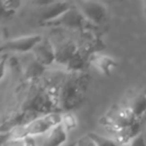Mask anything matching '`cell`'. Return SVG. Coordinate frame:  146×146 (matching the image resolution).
<instances>
[{
  "mask_svg": "<svg viewBox=\"0 0 146 146\" xmlns=\"http://www.w3.org/2000/svg\"><path fill=\"white\" fill-rule=\"evenodd\" d=\"M62 115L59 113H48L40 117H37L25 124L15 126L10 131V139L12 141L34 138L47 133L53 127L61 123Z\"/></svg>",
  "mask_w": 146,
  "mask_h": 146,
  "instance_id": "obj_1",
  "label": "cell"
},
{
  "mask_svg": "<svg viewBox=\"0 0 146 146\" xmlns=\"http://www.w3.org/2000/svg\"><path fill=\"white\" fill-rule=\"evenodd\" d=\"M137 119L138 118L136 117L135 113L130 108V106L125 104L111 108V110H109L100 119V122L102 125L110 128L115 133L119 130L132 125Z\"/></svg>",
  "mask_w": 146,
  "mask_h": 146,
  "instance_id": "obj_2",
  "label": "cell"
},
{
  "mask_svg": "<svg viewBox=\"0 0 146 146\" xmlns=\"http://www.w3.org/2000/svg\"><path fill=\"white\" fill-rule=\"evenodd\" d=\"M75 6L84 18L92 24H101L107 15L105 5L97 1H77Z\"/></svg>",
  "mask_w": 146,
  "mask_h": 146,
  "instance_id": "obj_3",
  "label": "cell"
},
{
  "mask_svg": "<svg viewBox=\"0 0 146 146\" xmlns=\"http://www.w3.org/2000/svg\"><path fill=\"white\" fill-rule=\"evenodd\" d=\"M43 37L41 35H27V36H21L18 38H13L3 43L1 46L2 51H8V52H17V53H27L32 52L38 43L42 41Z\"/></svg>",
  "mask_w": 146,
  "mask_h": 146,
  "instance_id": "obj_4",
  "label": "cell"
},
{
  "mask_svg": "<svg viewBox=\"0 0 146 146\" xmlns=\"http://www.w3.org/2000/svg\"><path fill=\"white\" fill-rule=\"evenodd\" d=\"M34 146H60L67 140V131L62 124H58L47 133L32 138Z\"/></svg>",
  "mask_w": 146,
  "mask_h": 146,
  "instance_id": "obj_5",
  "label": "cell"
},
{
  "mask_svg": "<svg viewBox=\"0 0 146 146\" xmlns=\"http://www.w3.org/2000/svg\"><path fill=\"white\" fill-rule=\"evenodd\" d=\"M73 4L66 1H51L49 4L44 5L40 8L39 12V18L43 23H48L55 19L59 18L61 15L64 14L66 11H68Z\"/></svg>",
  "mask_w": 146,
  "mask_h": 146,
  "instance_id": "obj_6",
  "label": "cell"
},
{
  "mask_svg": "<svg viewBox=\"0 0 146 146\" xmlns=\"http://www.w3.org/2000/svg\"><path fill=\"white\" fill-rule=\"evenodd\" d=\"M86 21L87 20L84 18V16L78 10L77 7L73 5L68 11L61 15L59 18L50 21L46 24L53 25V26H64L68 28H81Z\"/></svg>",
  "mask_w": 146,
  "mask_h": 146,
  "instance_id": "obj_7",
  "label": "cell"
},
{
  "mask_svg": "<svg viewBox=\"0 0 146 146\" xmlns=\"http://www.w3.org/2000/svg\"><path fill=\"white\" fill-rule=\"evenodd\" d=\"M31 53L35 60L40 63L42 66H49L54 61H56L55 47L48 39L43 38L42 41L35 46Z\"/></svg>",
  "mask_w": 146,
  "mask_h": 146,
  "instance_id": "obj_8",
  "label": "cell"
},
{
  "mask_svg": "<svg viewBox=\"0 0 146 146\" xmlns=\"http://www.w3.org/2000/svg\"><path fill=\"white\" fill-rule=\"evenodd\" d=\"M89 62L94 68L106 76L111 75L115 67L117 66V62L115 59L109 55L100 54V53L92 54L90 56Z\"/></svg>",
  "mask_w": 146,
  "mask_h": 146,
  "instance_id": "obj_9",
  "label": "cell"
},
{
  "mask_svg": "<svg viewBox=\"0 0 146 146\" xmlns=\"http://www.w3.org/2000/svg\"><path fill=\"white\" fill-rule=\"evenodd\" d=\"M144 118H138L132 125L128 126V127L121 129L119 131L115 132V138L114 139L117 141L119 145L122 144H128L131 140H133L136 136H138L140 133V128L142 126V122H143Z\"/></svg>",
  "mask_w": 146,
  "mask_h": 146,
  "instance_id": "obj_10",
  "label": "cell"
},
{
  "mask_svg": "<svg viewBox=\"0 0 146 146\" xmlns=\"http://www.w3.org/2000/svg\"><path fill=\"white\" fill-rule=\"evenodd\" d=\"M56 61L60 63H69L77 54V48L71 41H65L58 47H55Z\"/></svg>",
  "mask_w": 146,
  "mask_h": 146,
  "instance_id": "obj_11",
  "label": "cell"
},
{
  "mask_svg": "<svg viewBox=\"0 0 146 146\" xmlns=\"http://www.w3.org/2000/svg\"><path fill=\"white\" fill-rule=\"evenodd\" d=\"M127 105H129L130 108L133 110L137 118L146 117V94H138Z\"/></svg>",
  "mask_w": 146,
  "mask_h": 146,
  "instance_id": "obj_12",
  "label": "cell"
},
{
  "mask_svg": "<svg viewBox=\"0 0 146 146\" xmlns=\"http://www.w3.org/2000/svg\"><path fill=\"white\" fill-rule=\"evenodd\" d=\"M87 135L93 140L96 146H120L115 139L106 137V136L95 133V132H89Z\"/></svg>",
  "mask_w": 146,
  "mask_h": 146,
  "instance_id": "obj_13",
  "label": "cell"
},
{
  "mask_svg": "<svg viewBox=\"0 0 146 146\" xmlns=\"http://www.w3.org/2000/svg\"><path fill=\"white\" fill-rule=\"evenodd\" d=\"M61 124L66 129V131H68V130L74 129L77 126V119L72 113H66L62 115Z\"/></svg>",
  "mask_w": 146,
  "mask_h": 146,
  "instance_id": "obj_14",
  "label": "cell"
},
{
  "mask_svg": "<svg viewBox=\"0 0 146 146\" xmlns=\"http://www.w3.org/2000/svg\"><path fill=\"white\" fill-rule=\"evenodd\" d=\"M1 4H2V12L8 11V13H13L15 10L18 9L21 2L19 1H2Z\"/></svg>",
  "mask_w": 146,
  "mask_h": 146,
  "instance_id": "obj_15",
  "label": "cell"
},
{
  "mask_svg": "<svg viewBox=\"0 0 146 146\" xmlns=\"http://www.w3.org/2000/svg\"><path fill=\"white\" fill-rule=\"evenodd\" d=\"M127 146H146V140L142 134H139L133 140H131Z\"/></svg>",
  "mask_w": 146,
  "mask_h": 146,
  "instance_id": "obj_16",
  "label": "cell"
},
{
  "mask_svg": "<svg viewBox=\"0 0 146 146\" xmlns=\"http://www.w3.org/2000/svg\"><path fill=\"white\" fill-rule=\"evenodd\" d=\"M76 146H96L94 141L86 134L83 137H81L76 143Z\"/></svg>",
  "mask_w": 146,
  "mask_h": 146,
  "instance_id": "obj_17",
  "label": "cell"
},
{
  "mask_svg": "<svg viewBox=\"0 0 146 146\" xmlns=\"http://www.w3.org/2000/svg\"><path fill=\"white\" fill-rule=\"evenodd\" d=\"M143 11H144V14H145V16H146V1L143 3Z\"/></svg>",
  "mask_w": 146,
  "mask_h": 146,
  "instance_id": "obj_18",
  "label": "cell"
}]
</instances>
